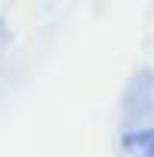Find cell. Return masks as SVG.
<instances>
[{
    "label": "cell",
    "mask_w": 154,
    "mask_h": 157,
    "mask_svg": "<svg viewBox=\"0 0 154 157\" xmlns=\"http://www.w3.org/2000/svg\"><path fill=\"white\" fill-rule=\"evenodd\" d=\"M148 116H154V71H141L125 90V119L141 122Z\"/></svg>",
    "instance_id": "1"
},
{
    "label": "cell",
    "mask_w": 154,
    "mask_h": 157,
    "mask_svg": "<svg viewBox=\"0 0 154 157\" xmlns=\"http://www.w3.org/2000/svg\"><path fill=\"white\" fill-rule=\"evenodd\" d=\"M122 147L129 157H154V128H129L122 135Z\"/></svg>",
    "instance_id": "2"
}]
</instances>
